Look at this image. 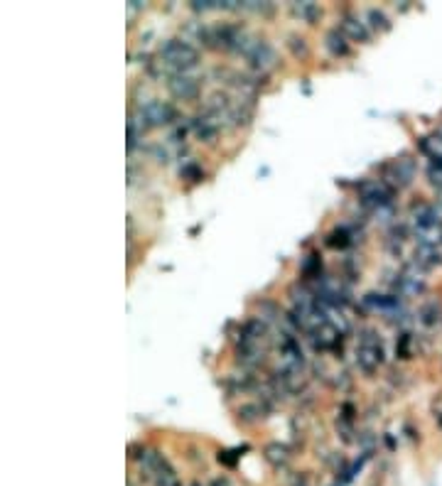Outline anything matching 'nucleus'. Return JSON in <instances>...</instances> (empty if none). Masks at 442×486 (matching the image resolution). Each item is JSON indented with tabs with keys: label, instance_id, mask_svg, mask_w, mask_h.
<instances>
[{
	"label": "nucleus",
	"instance_id": "7",
	"mask_svg": "<svg viewBox=\"0 0 442 486\" xmlns=\"http://www.w3.org/2000/svg\"><path fill=\"white\" fill-rule=\"evenodd\" d=\"M342 32L349 34L354 42H366V39H369V27H366V22H361L356 15H344V22H342Z\"/></svg>",
	"mask_w": 442,
	"mask_h": 486
},
{
	"label": "nucleus",
	"instance_id": "6",
	"mask_svg": "<svg viewBox=\"0 0 442 486\" xmlns=\"http://www.w3.org/2000/svg\"><path fill=\"white\" fill-rule=\"evenodd\" d=\"M167 88L175 98H182V101H192V98L200 96L202 84L197 79H192L190 74H175V77L167 81Z\"/></svg>",
	"mask_w": 442,
	"mask_h": 486
},
{
	"label": "nucleus",
	"instance_id": "12",
	"mask_svg": "<svg viewBox=\"0 0 442 486\" xmlns=\"http://www.w3.org/2000/svg\"><path fill=\"white\" fill-rule=\"evenodd\" d=\"M209 486H231V482H228L226 477H216V479H212Z\"/></svg>",
	"mask_w": 442,
	"mask_h": 486
},
{
	"label": "nucleus",
	"instance_id": "8",
	"mask_svg": "<svg viewBox=\"0 0 442 486\" xmlns=\"http://www.w3.org/2000/svg\"><path fill=\"white\" fill-rule=\"evenodd\" d=\"M325 44H327V49H330V52L334 54V57H346V54H349V44H346V34L342 32L339 27H334V29H330V32H327Z\"/></svg>",
	"mask_w": 442,
	"mask_h": 486
},
{
	"label": "nucleus",
	"instance_id": "5",
	"mask_svg": "<svg viewBox=\"0 0 442 486\" xmlns=\"http://www.w3.org/2000/svg\"><path fill=\"white\" fill-rule=\"evenodd\" d=\"M141 116L148 126H165V123L175 121V108L167 101H148L145 106L141 108Z\"/></svg>",
	"mask_w": 442,
	"mask_h": 486
},
{
	"label": "nucleus",
	"instance_id": "3",
	"mask_svg": "<svg viewBox=\"0 0 442 486\" xmlns=\"http://www.w3.org/2000/svg\"><path fill=\"white\" fill-rule=\"evenodd\" d=\"M413 180H415V160L413 157H408V155L396 157V160H391L389 165H386V180H384L386 185L403 190V187H408Z\"/></svg>",
	"mask_w": 442,
	"mask_h": 486
},
{
	"label": "nucleus",
	"instance_id": "11",
	"mask_svg": "<svg viewBox=\"0 0 442 486\" xmlns=\"http://www.w3.org/2000/svg\"><path fill=\"white\" fill-rule=\"evenodd\" d=\"M287 47L295 52V57H300V52H302V57H307V44H305V37H290V42H287Z\"/></svg>",
	"mask_w": 442,
	"mask_h": 486
},
{
	"label": "nucleus",
	"instance_id": "4",
	"mask_svg": "<svg viewBox=\"0 0 442 486\" xmlns=\"http://www.w3.org/2000/svg\"><path fill=\"white\" fill-rule=\"evenodd\" d=\"M241 52H243V57H246L248 62H251L253 67H258V69H271L273 64L278 62L275 49H273L271 44L266 42V39H253V37H248Z\"/></svg>",
	"mask_w": 442,
	"mask_h": 486
},
{
	"label": "nucleus",
	"instance_id": "9",
	"mask_svg": "<svg viewBox=\"0 0 442 486\" xmlns=\"http://www.w3.org/2000/svg\"><path fill=\"white\" fill-rule=\"evenodd\" d=\"M292 13L300 15L302 20H307L312 25L322 15V8L317 3H300V5H292Z\"/></svg>",
	"mask_w": 442,
	"mask_h": 486
},
{
	"label": "nucleus",
	"instance_id": "1",
	"mask_svg": "<svg viewBox=\"0 0 442 486\" xmlns=\"http://www.w3.org/2000/svg\"><path fill=\"white\" fill-rule=\"evenodd\" d=\"M160 64L165 69H170L172 77L175 74H187L200 64V52L187 39H180V37L165 39L160 44Z\"/></svg>",
	"mask_w": 442,
	"mask_h": 486
},
{
	"label": "nucleus",
	"instance_id": "10",
	"mask_svg": "<svg viewBox=\"0 0 442 486\" xmlns=\"http://www.w3.org/2000/svg\"><path fill=\"white\" fill-rule=\"evenodd\" d=\"M369 20H371V27L374 29H379V32H386V29L391 27V22H389V18H386L381 10H369Z\"/></svg>",
	"mask_w": 442,
	"mask_h": 486
},
{
	"label": "nucleus",
	"instance_id": "2",
	"mask_svg": "<svg viewBox=\"0 0 442 486\" xmlns=\"http://www.w3.org/2000/svg\"><path fill=\"white\" fill-rule=\"evenodd\" d=\"M356 364L364 374H374L384 364V344L374 329H364L356 344Z\"/></svg>",
	"mask_w": 442,
	"mask_h": 486
}]
</instances>
